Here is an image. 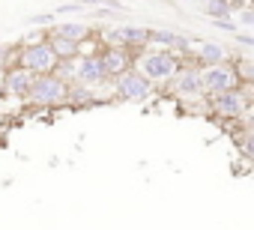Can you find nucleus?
<instances>
[{
    "mask_svg": "<svg viewBox=\"0 0 254 230\" xmlns=\"http://www.w3.org/2000/svg\"><path fill=\"white\" fill-rule=\"evenodd\" d=\"M132 51L129 48H102L99 51V60H102V66H105V75H108V81L111 78H117V75H123L126 69H132Z\"/></svg>",
    "mask_w": 254,
    "mask_h": 230,
    "instance_id": "nucleus-11",
    "label": "nucleus"
},
{
    "mask_svg": "<svg viewBox=\"0 0 254 230\" xmlns=\"http://www.w3.org/2000/svg\"><path fill=\"white\" fill-rule=\"evenodd\" d=\"M153 93H156V87L135 69H126L123 75L111 78V96L120 102H147Z\"/></svg>",
    "mask_w": 254,
    "mask_h": 230,
    "instance_id": "nucleus-4",
    "label": "nucleus"
},
{
    "mask_svg": "<svg viewBox=\"0 0 254 230\" xmlns=\"http://www.w3.org/2000/svg\"><path fill=\"white\" fill-rule=\"evenodd\" d=\"M45 36H63V39H72V42H87V39L96 36V30L87 21H54V24H48Z\"/></svg>",
    "mask_w": 254,
    "mask_h": 230,
    "instance_id": "nucleus-12",
    "label": "nucleus"
},
{
    "mask_svg": "<svg viewBox=\"0 0 254 230\" xmlns=\"http://www.w3.org/2000/svg\"><path fill=\"white\" fill-rule=\"evenodd\" d=\"M206 111L221 123H230V120L251 123V84H239L233 90L206 96Z\"/></svg>",
    "mask_w": 254,
    "mask_h": 230,
    "instance_id": "nucleus-2",
    "label": "nucleus"
},
{
    "mask_svg": "<svg viewBox=\"0 0 254 230\" xmlns=\"http://www.w3.org/2000/svg\"><path fill=\"white\" fill-rule=\"evenodd\" d=\"M200 69V93L203 96H215L224 90L239 87V78L233 72L230 63H218V66H197Z\"/></svg>",
    "mask_w": 254,
    "mask_h": 230,
    "instance_id": "nucleus-7",
    "label": "nucleus"
},
{
    "mask_svg": "<svg viewBox=\"0 0 254 230\" xmlns=\"http://www.w3.org/2000/svg\"><path fill=\"white\" fill-rule=\"evenodd\" d=\"M165 90L177 99V102H189V99H200V69L191 60H183L180 69L174 72V78L165 84Z\"/></svg>",
    "mask_w": 254,
    "mask_h": 230,
    "instance_id": "nucleus-6",
    "label": "nucleus"
},
{
    "mask_svg": "<svg viewBox=\"0 0 254 230\" xmlns=\"http://www.w3.org/2000/svg\"><path fill=\"white\" fill-rule=\"evenodd\" d=\"M105 0H81V6H102Z\"/></svg>",
    "mask_w": 254,
    "mask_h": 230,
    "instance_id": "nucleus-22",
    "label": "nucleus"
},
{
    "mask_svg": "<svg viewBox=\"0 0 254 230\" xmlns=\"http://www.w3.org/2000/svg\"><path fill=\"white\" fill-rule=\"evenodd\" d=\"M99 102L96 99V90L84 87V84H69L66 87V105H75V108H84V105H93Z\"/></svg>",
    "mask_w": 254,
    "mask_h": 230,
    "instance_id": "nucleus-14",
    "label": "nucleus"
},
{
    "mask_svg": "<svg viewBox=\"0 0 254 230\" xmlns=\"http://www.w3.org/2000/svg\"><path fill=\"white\" fill-rule=\"evenodd\" d=\"M230 66H233L239 84H254V60H251L248 54H233Z\"/></svg>",
    "mask_w": 254,
    "mask_h": 230,
    "instance_id": "nucleus-16",
    "label": "nucleus"
},
{
    "mask_svg": "<svg viewBox=\"0 0 254 230\" xmlns=\"http://www.w3.org/2000/svg\"><path fill=\"white\" fill-rule=\"evenodd\" d=\"M180 63H183L180 54H174V51H168V48H153V45H147L144 51H138V54L132 57V69H135L138 75H144L156 90L165 87V84L174 78V72L180 69Z\"/></svg>",
    "mask_w": 254,
    "mask_h": 230,
    "instance_id": "nucleus-1",
    "label": "nucleus"
},
{
    "mask_svg": "<svg viewBox=\"0 0 254 230\" xmlns=\"http://www.w3.org/2000/svg\"><path fill=\"white\" fill-rule=\"evenodd\" d=\"M233 21L239 24V30H242V27H254V9H248V6H242V9H239V15H236Z\"/></svg>",
    "mask_w": 254,
    "mask_h": 230,
    "instance_id": "nucleus-19",
    "label": "nucleus"
},
{
    "mask_svg": "<svg viewBox=\"0 0 254 230\" xmlns=\"http://www.w3.org/2000/svg\"><path fill=\"white\" fill-rule=\"evenodd\" d=\"M15 66L27 69V72H33V75H48V72H54L57 57H54L48 39H39V42H30V45H18Z\"/></svg>",
    "mask_w": 254,
    "mask_h": 230,
    "instance_id": "nucleus-5",
    "label": "nucleus"
},
{
    "mask_svg": "<svg viewBox=\"0 0 254 230\" xmlns=\"http://www.w3.org/2000/svg\"><path fill=\"white\" fill-rule=\"evenodd\" d=\"M230 39H233V42H239L242 48H254V36H251V33H239V30H236Z\"/></svg>",
    "mask_w": 254,
    "mask_h": 230,
    "instance_id": "nucleus-21",
    "label": "nucleus"
},
{
    "mask_svg": "<svg viewBox=\"0 0 254 230\" xmlns=\"http://www.w3.org/2000/svg\"><path fill=\"white\" fill-rule=\"evenodd\" d=\"M66 87L69 84L60 81L54 72L36 75L30 90H27V96H24V102L33 105V108H60V105H66Z\"/></svg>",
    "mask_w": 254,
    "mask_h": 230,
    "instance_id": "nucleus-3",
    "label": "nucleus"
},
{
    "mask_svg": "<svg viewBox=\"0 0 254 230\" xmlns=\"http://www.w3.org/2000/svg\"><path fill=\"white\" fill-rule=\"evenodd\" d=\"M233 54H236V51H230V48L221 45V42H212V39H194L189 60H191L194 66H218V63H230Z\"/></svg>",
    "mask_w": 254,
    "mask_h": 230,
    "instance_id": "nucleus-9",
    "label": "nucleus"
},
{
    "mask_svg": "<svg viewBox=\"0 0 254 230\" xmlns=\"http://www.w3.org/2000/svg\"><path fill=\"white\" fill-rule=\"evenodd\" d=\"M197 12L212 21V18H230L236 9L230 6V0H197Z\"/></svg>",
    "mask_w": 254,
    "mask_h": 230,
    "instance_id": "nucleus-13",
    "label": "nucleus"
},
{
    "mask_svg": "<svg viewBox=\"0 0 254 230\" xmlns=\"http://www.w3.org/2000/svg\"><path fill=\"white\" fill-rule=\"evenodd\" d=\"M212 24H215L218 30H224V33H230V36H233V33L239 30V24L233 21V15H230V18H212Z\"/></svg>",
    "mask_w": 254,
    "mask_h": 230,
    "instance_id": "nucleus-20",
    "label": "nucleus"
},
{
    "mask_svg": "<svg viewBox=\"0 0 254 230\" xmlns=\"http://www.w3.org/2000/svg\"><path fill=\"white\" fill-rule=\"evenodd\" d=\"M72 84H84L90 90H99L108 84V75H105L99 54H78L75 57V81Z\"/></svg>",
    "mask_w": 254,
    "mask_h": 230,
    "instance_id": "nucleus-8",
    "label": "nucleus"
},
{
    "mask_svg": "<svg viewBox=\"0 0 254 230\" xmlns=\"http://www.w3.org/2000/svg\"><path fill=\"white\" fill-rule=\"evenodd\" d=\"M45 39H48V45H51V51H54L57 60H72V57H78V42L63 39V36H45Z\"/></svg>",
    "mask_w": 254,
    "mask_h": 230,
    "instance_id": "nucleus-15",
    "label": "nucleus"
},
{
    "mask_svg": "<svg viewBox=\"0 0 254 230\" xmlns=\"http://www.w3.org/2000/svg\"><path fill=\"white\" fill-rule=\"evenodd\" d=\"M87 6H81V0L78 3H63V6H57L54 9V18H63V15H75V12H84Z\"/></svg>",
    "mask_w": 254,
    "mask_h": 230,
    "instance_id": "nucleus-18",
    "label": "nucleus"
},
{
    "mask_svg": "<svg viewBox=\"0 0 254 230\" xmlns=\"http://www.w3.org/2000/svg\"><path fill=\"white\" fill-rule=\"evenodd\" d=\"M33 78L36 75L27 72V69H21V66H6L3 75H0V87H3V93L9 99H24L27 90H30V84H33Z\"/></svg>",
    "mask_w": 254,
    "mask_h": 230,
    "instance_id": "nucleus-10",
    "label": "nucleus"
},
{
    "mask_svg": "<svg viewBox=\"0 0 254 230\" xmlns=\"http://www.w3.org/2000/svg\"><path fill=\"white\" fill-rule=\"evenodd\" d=\"M54 21H57L54 12H36V15L27 18V24H33V27H48V24H54Z\"/></svg>",
    "mask_w": 254,
    "mask_h": 230,
    "instance_id": "nucleus-17",
    "label": "nucleus"
}]
</instances>
